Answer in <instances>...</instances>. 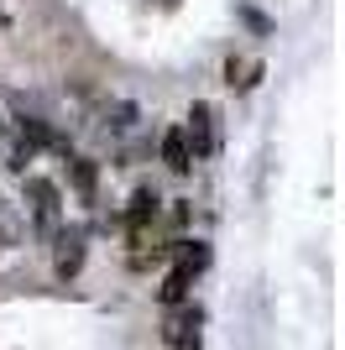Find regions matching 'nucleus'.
I'll return each mask as SVG.
<instances>
[{"label":"nucleus","instance_id":"39448f33","mask_svg":"<svg viewBox=\"0 0 345 350\" xmlns=\"http://www.w3.org/2000/svg\"><path fill=\"white\" fill-rule=\"evenodd\" d=\"M162 162H168L172 173H188V167H194V152H188V142H183V126H172V131L162 136Z\"/></svg>","mask_w":345,"mask_h":350},{"label":"nucleus","instance_id":"9b49d317","mask_svg":"<svg viewBox=\"0 0 345 350\" xmlns=\"http://www.w3.org/2000/svg\"><path fill=\"white\" fill-rule=\"evenodd\" d=\"M0 136H5V126H0Z\"/></svg>","mask_w":345,"mask_h":350},{"label":"nucleus","instance_id":"f257e3e1","mask_svg":"<svg viewBox=\"0 0 345 350\" xmlns=\"http://www.w3.org/2000/svg\"><path fill=\"white\" fill-rule=\"evenodd\" d=\"M183 142H188V152H194V157H209V152H215V110H209L204 100L194 105V110H188Z\"/></svg>","mask_w":345,"mask_h":350},{"label":"nucleus","instance_id":"9d476101","mask_svg":"<svg viewBox=\"0 0 345 350\" xmlns=\"http://www.w3.org/2000/svg\"><path fill=\"white\" fill-rule=\"evenodd\" d=\"M11 246V225H5V209H0V251Z\"/></svg>","mask_w":345,"mask_h":350},{"label":"nucleus","instance_id":"7ed1b4c3","mask_svg":"<svg viewBox=\"0 0 345 350\" xmlns=\"http://www.w3.org/2000/svg\"><path fill=\"white\" fill-rule=\"evenodd\" d=\"M199 324H204L199 308H178V314H168V345L172 350H199Z\"/></svg>","mask_w":345,"mask_h":350},{"label":"nucleus","instance_id":"423d86ee","mask_svg":"<svg viewBox=\"0 0 345 350\" xmlns=\"http://www.w3.org/2000/svg\"><path fill=\"white\" fill-rule=\"evenodd\" d=\"M126 219H131V230H146V219H157V193H152V189H136Z\"/></svg>","mask_w":345,"mask_h":350},{"label":"nucleus","instance_id":"f03ea898","mask_svg":"<svg viewBox=\"0 0 345 350\" xmlns=\"http://www.w3.org/2000/svg\"><path fill=\"white\" fill-rule=\"evenodd\" d=\"M27 199H31V209H37V225H42L47 235H58V189L47 178H27Z\"/></svg>","mask_w":345,"mask_h":350},{"label":"nucleus","instance_id":"20e7f679","mask_svg":"<svg viewBox=\"0 0 345 350\" xmlns=\"http://www.w3.org/2000/svg\"><path fill=\"white\" fill-rule=\"evenodd\" d=\"M84 267V230H58V272L73 278Z\"/></svg>","mask_w":345,"mask_h":350},{"label":"nucleus","instance_id":"1a4fd4ad","mask_svg":"<svg viewBox=\"0 0 345 350\" xmlns=\"http://www.w3.org/2000/svg\"><path fill=\"white\" fill-rule=\"evenodd\" d=\"M188 282H194V278L172 267V272H168V282H162V304H172V308H178V304H183V298H188Z\"/></svg>","mask_w":345,"mask_h":350},{"label":"nucleus","instance_id":"6e6552de","mask_svg":"<svg viewBox=\"0 0 345 350\" xmlns=\"http://www.w3.org/2000/svg\"><path fill=\"white\" fill-rule=\"evenodd\" d=\"M68 173H73V189H79V199H94V162H89V157H73V162H68Z\"/></svg>","mask_w":345,"mask_h":350},{"label":"nucleus","instance_id":"0eeeda50","mask_svg":"<svg viewBox=\"0 0 345 350\" xmlns=\"http://www.w3.org/2000/svg\"><path fill=\"white\" fill-rule=\"evenodd\" d=\"M204 267H209V246H204V241H178V272L194 278V272H204Z\"/></svg>","mask_w":345,"mask_h":350}]
</instances>
